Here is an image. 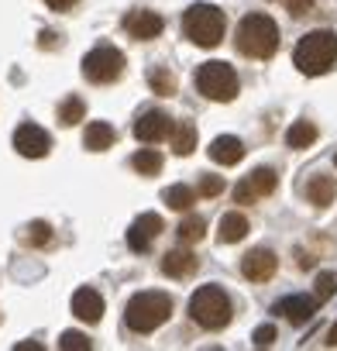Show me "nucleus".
I'll use <instances>...</instances> for the list:
<instances>
[{
    "label": "nucleus",
    "mask_w": 337,
    "mask_h": 351,
    "mask_svg": "<svg viewBox=\"0 0 337 351\" xmlns=\"http://www.w3.org/2000/svg\"><path fill=\"white\" fill-rule=\"evenodd\" d=\"M168 317H173V296L158 293V289H148V293L131 296V303H127V310H124V324H127L134 334H151V330H158Z\"/></svg>",
    "instance_id": "f257e3e1"
},
{
    "label": "nucleus",
    "mask_w": 337,
    "mask_h": 351,
    "mask_svg": "<svg viewBox=\"0 0 337 351\" xmlns=\"http://www.w3.org/2000/svg\"><path fill=\"white\" fill-rule=\"evenodd\" d=\"M292 62H296V69L306 73V76L327 73V69L337 62V35L327 32V28L303 35L299 45H296V52H292Z\"/></svg>",
    "instance_id": "f03ea898"
},
{
    "label": "nucleus",
    "mask_w": 337,
    "mask_h": 351,
    "mask_svg": "<svg viewBox=\"0 0 337 351\" xmlns=\"http://www.w3.org/2000/svg\"><path fill=\"white\" fill-rule=\"evenodd\" d=\"M238 49L248 59H272L279 49V25L269 14H248L238 25Z\"/></svg>",
    "instance_id": "7ed1b4c3"
},
{
    "label": "nucleus",
    "mask_w": 337,
    "mask_h": 351,
    "mask_svg": "<svg viewBox=\"0 0 337 351\" xmlns=\"http://www.w3.org/2000/svg\"><path fill=\"white\" fill-rule=\"evenodd\" d=\"M183 32L193 45L200 49H217L224 42V32H227V18L221 8L214 4H193L186 14H183Z\"/></svg>",
    "instance_id": "20e7f679"
},
{
    "label": "nucleus",
    "mask_w": 337,
    "mask_h": 351,
    "mask_svg": "<svg viewBox=\"0 0 337 351\" xmlns=\"http://www.w3.org/2000/svg\"><path fill=\"white\" fill-rule=\"evenodd\" d=\"M231 296L221 286H203L193 293L190 300V317L203 327V330H221L231 324Z\"/></svg>",
    "instance_id": "39448f33"
},
{
    "label": "nucleus",
    "mask_w": 337,
    "mask_h": 351,
    "mask_svg": "<svg viewBox=\"0 0 337 351\" xmlns=\"http://www.w3.org/2000/svg\"><path fill=\"white\" fill-rule=\"evenodd\" d=\"M197 86H200V93L203 97H210V100H221V104H231L234 97H238V73L227 66V62H203L200 69H197Z\"/></svg>",
    "instance_id": "423d86ee"
},
{
    "label": "nucleus",
    "mask_w": 337,
    "mask_h": 351,
    "mask_svg": "<svg viewBox=\"0 0 337 351\" xmlns=\"http://www.w3.org/2000/svg\"><path fill=\"white\" fill-rule=\"evenodd\" d=\"M124 73V52L114 45H97L83 56V76L90 83H114Z\"/></svg>",
    "instance_id": "0eeeda50"
},
{
    "label": "nucleus",
    "mask_w": 337,
    "mask_h": 351,
    "mask_svg": "<svg viewBox=\"0 0 337 351\" xmlns=\"http://www.w3.org/2000/svg\"><path fill=\"white\" fill-rule=\"evenodd\" d=\"M275 186H279L275 169H255L245 183H238V186H234V200L248 207V204H255V200H262V197L275 193Z\"/></svg>",
    "instance_id": "6e6552de"
},
{
    "label": "nucleus",
    "mask_w": 337,
    "mask_h": 351,
    "mask_svg": "<svg viewBox=\"0 0 337 351\" xmlns=\"http://www.w3.org/2000/svg\"><path fill=\"white\" fill-rule=\"evenodd\" d=\"M173 117L162 114V110H148L134 121V138L145 141V145H155V141H165L168 134H173Z\"/></svg>",
    "instance_id": "1a4fd4ad"
},
{
    "label": "nucleus",
    "mask_w": 337,
    "mask_h": 351,
    "mask_svg": "<svg viewBox=\"0 0 337 351\" xmlns=\"http://www.w3.org/2000/svg\"><path fill=\"white\" fill-rule=\"evenodd\" d=\"M14 148H18L25 158H45L49 148H52V138H49V131L38 128V124H21V128L14 131Z\"/></svg>",
    "instance_id": "9d476101"
},
{
    "label": "nucleus",
    "mask_w": 337,
    "mask_h": 351,
    "mask_svg": "<svg viewBox=\"0 0 337 351\" xmlns=\"http://www.w3.org/2000/svg\"><path fill=\"white\" fill-rule=\"evenodd\" d=\"M124 28H127L131 38L151 42V38H158V35L165 32V18L155 14V11H131V14L124 18Z\"/></svg>",
    "instance_id": "9b49d317"
},
{
    "label": "nucleus",
    "mask_w": 337,
    "mask_h": 351,
    "mask_svg": "<svg viewBox=\"0 0 337 351\" xmlns=\"http://www.w3.org/2000/svg\"><path fill=\"white\" fill-rule=\"evenodd\" d=\"M162 231H165V224H162L158 214H141V217L131 224V231H127V248H131V252H148L151 241H155Z\"/></svg>",
    "instance_id": "f8f14e48"
},
{
    "label": "nucleus",
    "mask_w": 337,
    "mask_h": 351,
    "mask_svg": "<svg viewBox=\"0 0 337 351\" xmlns=\"http://www.w3.org/2000/svg\"><path fill=\"white\" fill-rule=\"evenodd\" d=\"M275 269H279V258H275L269 248H251V252L245 255V262H241V272H245V279H251V282H269V279L275 276Z\"/></svg>",
    "instance_id": "ddd939ff"
},
{
    "label": "nucleus",
    "mask_w": 337,
    "mask_h": 351,
    "mask_svg": "<svg viewBox=\"0 0 337 351\" xmlns=\"http://www.w3.org/2000/svg\"><path fill=\"white\" fill-rule=\"evenodd\" d=\"M316 306H320L316 296H286V300L275 303V313H282L292 327H303V324L316 313Z\"/></svg>",
    "instance_id": "4468645a"
},
{
    "label": "nucleus",
    "mask_w": 337,
    "mask_h": 351,
    "mask_svg": "<svg viewBox=\"0 0 337 351\" xmlns=\"http://www.w3.org/2000/svg\"><path fill=\"white\" fill-rule=\"evenodd\" d=\"M73 317L83 324H97L103 317V296L97 289H79L73 296Z\"/></svg>",
    "instance_id": "2eb2a0df"
},
{
    "label": "nucleus",
    "mask_w": 337,
    "mask_h": 351,
    "mask_svg": "<svg viewBox=\"0 0 337 351\" xmlns=\"http://www.w3.org/2000/svg\"><path fill=\"white\" fill-rule=\"evenodd\" d=\"M197 269H200V258H197L193 252H186V248H176V252H168V255L162 258V272L173 276V279H186V276H193Z\"/></svg>",
    "instance_id": "dca6fc26"
},
{
    "label": "nucleus",
    "mask_w": 337,
    "mask_h": 351,
    "mask_svg": "<svg viewBox=\"0 0 337 351\" xmlns=\"http://www.w3.org/2000/svg\"><path fill=\"white\" fill-rule=\"evenodd\" d=\"M210 158H214L217 165H238V162L245 158V145H241V138H234V134H221V138H214V145H210Z\"/></svg>",
    "instance_id": "f3484780"
},
{
    "label": "nucleus",
    "mask_w": 337,
    "mask_h": 351,
    "mask_svg": "<svg viewBox=\"0 0 337 351\" xmlns=\"http://www.w3.org/2000/svg\"><path fill=\"white\" fill-rule=\"evenodd\" d=\"M337 197V183H334V176H313V180L306 183V200L313 207H330Z\"/></svg>",
    "instance_id": "a211bd4d"
},
{
    "label": "nucleus",
    "mask_w": 337,
    "mask_h": 351,
    "mask_svg": "<svg viewBox=\"0 0 337 351\" xmlns=\"http://www.w3.org/2000/svg\"><path fill=\"white\" fill-rule=\"evenodd\" d=\"M114 138H117V131H114L107 121H90V124H86V134H83V145H86L90 152H107V148L114 145Z\"/></svg>",
    "instance_id": "6ab92c4d"
},
{
    "label": "nucleus",
    "mask_w": 337,
    "mask_h": 351,
    "mask_svg": "<svg viewBox=\"0 0 337 351\" xmlns=\"http://www.w3.org/2000/svg\"><path fill=\"white\" fill-rule=\"evenodd\" d=\"M248 234V217L245 214H224L221 217V228H217V238H221V245H238L241 238Z\"/></svg>",
    "instance_id": "aec40b11"
},
{
    "label": "nucleus",
    "mask_w": 337,
    "mask_h": 351,
    "mask_svg": "<svg viewBox=\"0 0 337 351\" xmlns=\"http://www.w3.org/2000/svg\"><path fill=\"white\" fill-rule=\"evenodd\" d=\"M148 86H151V93H158V97H176L179 80H176V73L168 69V66H151V73H148Z\"/></svg>",
    "instance_id": "412c9836"
},
{
    "label": "nucleus",
    "mask_w": 337,
    "mask_h": 351,
    "mask_svg": "<svg viewBox=\"0 0 337 351\" xmlns=\"http://www.w3.org/2000/svg\"><path fill=\"white\" fill-rule=\"evenodd\" d=\"M168 138H173V152L176 155H193V148H197V128L190 121H179Z\"/></svg>",
    "instance_id": "4be33fe9"
},
{
    "label": "nucleus",
    "mask_w": 337,
    "mask_h": 351,
    "mask_svg": "<svg viewBox=\"0 0 337 351\" xmlns=\"http://www.w3.org/2000/svg\"><path fill=\"white\" fill-rule=\"evenodd\" d=\"M316 141V128L310 121H296L289 131H286V145L289 148H310Z\"/></svg>",
    "instance_id": "5701e85b"
},
{
    "label": "nucleus",
    "mask_w": 337,
    "mask_h": 351,
    "mask_svg": "<svg viewBox=\"0 0 337 351\" xmlns=\"http://www.w3.org/2000/svg\"><path fill=\"white\" fill-rule=\"evenodd\" d=\"M86 117V104L73 93V97H66L62 104H59V124H66V128H73V124H79Z\"/></svg>",
    "instance_id": "b1692460"
},
{
    "label": "nucleus",
    "mask_w": 337,
    "mask_h": 351,
    "mask_svg": "<svg viewBox=\"0 0 337 351\" xmlns=\"http://www.w3.org/2000/svg\"><path fill=\"white\" fill-rule=\"evenodd\" d=\"M131 165H134L138 176H158V169H162V152H155V148H141V152L131 158Z\"/></svg>",
    "instance_id": "393cba45"
},
{
    "label": "nucleus",
    "mask_w": 337,
    "mask_h": 351,
    "mask_svg": "<svg viewBox=\"0 0 337 351\" xmlns=\"http://www.w3.org/2000/svg\"><path fill=\"white\" fill-rule=\"evenodd\" d=\"M162 200L173 207V210H190V207L197 204V193H193L190 186H168V190L162 193Z\"/></svg>",
    "instance_id": "a878e982"
},
{
    "label": "nucleus",
    "mask_w": 337,
    "mask_h": 351,
    "mask_svg": "<svg viewBox=\"0 0 337 351\" xmlns=\"http://www.w3.org/2000/svg\"><path fill=\"white\" fill-rule=\"evenodd\" d=\"M49 241H52V228H49L45 221H32V224L25 228V245L42 248V245H49Z\"/></svg>",
    "instance_id": "bb28decb"
},
{
    "label": "nucleus",
    "mask_w": 337,
    "mask_h": 351,
    "mask_svg": "<svg viewBox=\"0 0 337 351\" xmlns=\"http://www.w3.org/2000/svg\"><path fill=\"white\" fill-rule=\"evenodd\" d=\"M176 231H179V238L190 245V241H200V238L207 234V221H203V217H186Z\"/></svg>",
    "instance_id": "cd10ccee"
},
{
    "label": "nucleus",
    "mask_w": 337,
    "mask_h": 351,
    "mask_svg": "<svg viewBox=\"0 0 337 351\" xmlns=\"http://www.w3.org/2000/svg\"><path fill=\"white\" fill-rule=\"evenodd\" d=\"M334 293H337V276H334V272H320V276H316V293H313V296L323 303V300H330Z\"/></svg>",
    "instance_id": "c85d7f7f"
},
{
    "label": "nucleus",
    "mask_w": 337,
    "mask_h": 351,
    "mask_svg": "<svg viewBox=\"0 0 337 351\" xmlns=\"http://www.w3.org/2000/svg\"><path fill=\"white\" fill-rule=\"evenodd\" d=\"M59 348H66V351H86V348H90V337L79 334V330H66V334L59 337Z\"/></svg>",
    "instance_id": "c756f323"
},
{
    "label": "nucleus",
    "mask_w": 337,
    "mask_h": 351,
    "mask_svg": "<svg viewBox=\"0 0 337 351\" xmlns=\"http://www.w3.org/2000/svg\"><path fill=\"white\" fill-rule=\"evenodd\" d=\"M224 193V176H203L200 180V197H221Z\"/></svg>",
    "instance_id": "7c9ffc66"
},
{
    "label": "nucleus",
    "mask_w": 337,
    "mask_h": 351,
    "mask_svg": "<svg viewBox=\"0 0 337 351\" xmlns=\"http://www.w3.org/2000/svg\"><path fill=\"white\" fill-rule=\"evenodd\" d=\"M313 8H316V0H286V11L292 18H306V14H313Z\"/></svg>",
    "instance_id": "2f4dec72"
},
{
    "label": "nucleus",
    "mask_w": 337,
    "mask_h": 351,
    "mask_svg": "<svg viewBox=\"0 0 337 351\" xmlns=\"http://www.w3.org/2000/svg\"><path fill=\"white\" fill-rule=\"evenodd\" d=\"M251 341H255V344H258V348H269V344H272V341H275V327H272V324H265V327H258V330H255V337H251Z\"/></svg>",
    "instance_id": "473e14b6"
},
{
    "label": "nucleus",
    "mask_w": 337,
    "mask_h": 351,
    "mask_svg": "<svg viewBox=\"0 0 337 351\" xmlns=\"http://www.w3.org/2000/svg\"><path fill=\"white\" fill-rule=\"evenodd\" d=\"M45 4H49L52 11H73V8L79 4V0H45Z\"/></svg>",
    "instance_id": "72a5a7b5"
},
{
    "label": "nucleus",
    "mask_w": 337,
    "mask_h": 351,
    "mask_svg": "<svg viewBox=\"0 0 337 351\" xmlns=\"http://www.w3.org/2000/svg\"><path fill=\"white\" fill-rule=\"evenodd\" d=\"M327 344H330V348H334V344H337V324H334V327H330V330H327Z\"/></svg>",
    "instance_id": "f704fd0d"
}]
</instances>
